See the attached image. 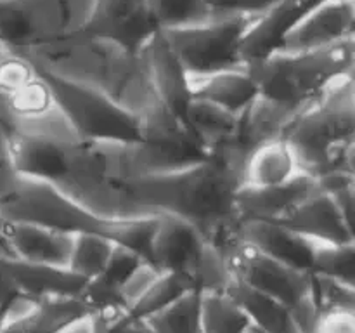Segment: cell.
Returning <instances> with one entry per match:
<instances>
[{"instance_id": "cell-43", "label": "cell", "mask_w": 355, "mask_h": 333, "mask_svg": "<svg viewBox=\"0 0 355 333\" xmlns=\"http://www.w3.org/2000/svg\"><path fill=\"white\" fill-rule=\"evenodd\" d=\"M6 305H0V323H2V316H3V309H6Z\"/></svg>"}, {"instance_id": "cell-13", "label": "cell", "mask_w": 355, "mask_h": 333, "mask_svg": "<svg viewBox=\"0 0 355 333\" xmlns=\"http://www.w3.org/2000/svg\"><path fill=\"white\" fill-rule=\"evenodd\" d=\"M144 61L153 89L172 117L184 123V114L193 99L187 82V71L162 31H156L139 51Z\"/></svg>"}, {"instance_id": "cell-38", "label": "cell", "mask_w": 355, "mask_h": 333, "mask_svg": "<svg viewBox=\"0 0 355 333\" xmlns=\"http://www.w3.org/2000/svg\"><path fill=\"white\" fill-rule=\"evenodd\" d=\"M97 333H151L148 323L142 318H137L132 312L125 314L123 318L111 321L107 325H97Z\"/></svg>"}, {"instance_id": "cell-11", "label": "cell", "mask_w": 355, "mask_h": 333, "mask_svg": "<svg viewBox=\"0 0 355 333\" xmlns=\"http://www.w3.org/2000/svg\"><path fill=\"white\" fill-rule=\"evenodd\" d=\"M156 31L148 0H96L89 23L80 33L110 38L139 52Z\"/></svg>"}, {"instance_id": "cell-21", "label": "cell", "mask_w": 355, "mask_h": 333, "mask_svg": "<svg viewBox=\"0 0 355 333\" xmlns=\"http://www.w3.org/2000/svg\"><path fill=\"white\" fill-rule=\"evenodd\" d=\"M297 114L283 104L274 103L263 96H257L239 114V132L232 151L245 163L255 148L276 139H283L286 128Z\"/></svg>"}, {"instance_id": "cell-42", "label": "cell", "mask_w": 355, "mask_h": 333, "mask_svg": "<svg viewBox=\"0 0 355 333\" xmlns=\"http://www.w3.org/2000/svg\"><path fill=\"white\" fill-rule=\"evenodd\" d=\"M7 49H9V47H6V45H3V44H2V42H0V56H2V54H3V52H6V51H7Z\"/></svg>"}, {"instance_id": "cell-40", "label": "cell", "mask_w": 355, "mask_h": 333, "mask_svg": "<svg viewBox=\"0 0 355 333\" xmlns=\"http://www.w3.org/2000/svg\"><path fill=\"white\" fill-rule=\"evenodd\" d=\"M0 255H10L9 246H7L6 238H3V234H2V229H0ZM10 257H12V255H10Z\"/></svg>"}, {"instance_id": "cell-44", "label": "cell", "mask_w": 355, "mask_h": 333, "mask_svg": "<svg viewBox=\"0 0 355 333\" xmlns=\"http://www.w3.org/2000/svg\"><path fill=\"white\" fill-rule=\"evenodd\" d=\"M211 3H214V6H217V3H222V2H225V0H210Z\"/></svg>"}, {"instance_id": "cell-26", "label": "cell", "mask_w": 355, "mask_h": 333, "mask_svg": "<svg viewBox=\"0 0 355 333\" xmlns=\"http://www.w3.org/2000/svg\"><path fill=\"white\" fill-rule=\"evenodd\" d=\"M14 274L19 293L30 297H76L87 280L71 273L68 267L40 266L23 262L14 257Z\"/></svg>"}, {"instance_id": "cell-2", "label": "cell", "mask_w": 355, "mask_h": 333, "mask_svg": "<svg viewBox=\"0 0 355 333\" xmlns=\"http://www.w3.org/2000/svg\"><path fill=\"white\" fill-rule=\"evenodd\" d=\"M241 172L243 165L231 155L211 153L193 165L135 177L127 193L141 217L173 215L220 246L239 224L236 196Z\"/></svg>"}, {"instance_id": "cell-37", "label": "cell", "mask_w": 355, "mask_h": 333, "mask_svg": "<svg viewBox=\"0 0 355 333\" xmlns=\"http://www.w3.org/2000/svg\"><path fill=\"white\" fill-rule=\"evenodd\" d=\"M16 295H19V288L14 274V257L0 255V305H6Z\"/></svg>"}, {"instance_id": "cell-34", "label": "cell", "mask_w": 355, "mask_h": 333, "mask_svg": "<svg viewBox=\"0 0 355 333\" xmlns=\"http://www.w3.org/2000/svg\"><path fill=\"white\" fill-rule=\"evenodd\" d=\"M314 290L318 307L355 311V284L324 274H314Z\"/></svg>"}, {"instance_id": "cell-18", "label": "cell", "mask_w": 355, "mask_h": 333, "mask_svg": "<svg viewBox=\"0 0 355 333\" xmlns=\"http://www.w3.org/2000/svg\"><path fill=\"white\" fill-rule=\"evenodd\" d=\"M321 189L315 177L302 173L286 184L269 187L241 186L236 196L239 222L241 221H270L281 217L300 205L305 198Z\"/></svg>"}, {"instance_id": "cell-14", "label": "cell", "mask_w": 355, "mask_h": 333, "mask_svg": "<svg viewBox=\"0 0 355 333\" xmlns=\"http://www.w3.org/2000/svg\"><path fill=\"white\" fill-rule=\"evenodd\" d=\"M207 238L189 222L173 215H159L149 245V262L159 271L184 273L193 280Z\"/></svg>"}, {"instance_id": "cell-24", "label": "cell", "mask_w": 355, "mask_h": 333, "mask_svg": "<svg viewBox=\"0 0 355 333\" xmlns=\"http://www.w3.org/2000/svg\"><path fill=\"white\" fill-rule=\"evenodd\" d=\"M305 173L297 155L284 139L266 142L253 149L243 165L241 186L269 187L286 184Z\"/></svg>"}, {"instance_id": "cell-8", "label": "cell", "mask_w": 355, "mask_h": 333, "mask_svg": "<svg viewBox=\"0 0 355 333\" xmlns=\"http://www.w3.org/2000/svg\"><path fill=\"white\" fill-rule=\"evenodd\" d=\"M38 71L47 80L55 101L80 139L96 142H137L144 139L141 120L113 99L82 83L44 69Z\"/></svg>"}, {"instance_id": "cell-23", "label": "cell", "mask_w": 355, "mask_h": 333, "mask_svg": "<svg viewBox=\"0 0 355 333\" xmlns=\"http://www.w3.org/2000/svg\"><path fill=\"white\" fill-rule=\"evenodd\" d=\"M184 127L208 156L222 149H232L238 139L239 114L210 101L193 97L186 108Z\"/></svg>"}, {"instance_id": "cell-28", "label": "cell", "mask_w": 355, "mask_h": 333, "mask_svg": "<svg viewBox=\"0 0 355 333\" xmlns=\"http://www.w3.org/2000/svg\"><path fill=\"white\" fill-rule=\"evenodd\" d=\"M149 10L158 30L191 26L205 23L217 14L218 10L210 0H148Z\"/></svg>"}, {"instance_id": "cell-16", "label": "cell", "mask_w": 355, "mask_h": 333, "mask_svg": "<svg viewBox=\"0 0 355 333\" xmlns=\"http://www.w3.org/2000/svg\"><path fill=\"white\" fill-rule=\"evenodd\" d=\"M7 163L14 172L58 184L68 170L73 146L23 134L3 135Z\"/></svg>"}, {"instance_id": "cell-31", "label": "cell", "mask_w": 355, "mask_h": 333, "mask_svg": "<svg viewBox=\"0 0 355 333\" xmlns=\"http://www.w3.org/2000/svg\"><path fill=\"white\" fill-rule=\"evenodd\" d=\"M311 273L324 274L355 284V241L331 243L314 239Z\"/></svg>"}, {"instance_id": "cell-27", "label": "cell", "mask_w": 355, "mask_h": 333, "mask_svg": "<svg viewBox=\"0 0 355 333\" xmlns=\"http://www.w3.org/2000/svg\"><path fill=\"white\" fill-rule=\"evenodd\" d=\"M253 325L227 291H200V333H252Z\"/></svg>"}, {"instance_id": "cell-35", "label": "cell", "mask_w": 355, "mask_h": 333, "mask_svg": "<svg viewBox=\"0 0 355 333\" xmlns=\"http://www.w3.org/2000/svg\"><path fill=\"white\" fill-rule=\"evenodd\" d=\"M162 274V271L149 260H142L134 271L127 276V280L120 284V295L128 309L134 307L139 302V298L149 290L156 278Z\"/></svg>"}, {"instance_id": "cell-17", "label": "cell", "mask_w": 355, "mask_h": 333, "mask_svg": "<svg viewBox=\"0 0 355 333\" xmlns=\"http://www.w3.org/2000/svg\"><path fill=\"white\" fill-rule=\"evenodd\" d=\"M307 238L331 243H354V222L345 217L329 194L319 189L276 221Z\"/></svg>"}, {"instance_id": "cell-4", "label": "cell", "mask_w": 355, "mask_h": 333, "mask_svg": "<svg viewBox=\"0 0 355 333\" xmlns=\"http://www.w3.org/2000/svg\"><path fill=\"white\" fill-rule=\"evenodd\" d=\"M283 139L315 179L336 170L355 173V73L335 78L302 108Z\"/></svg>"}, {"instance_id": "cell-22", "label": "cell", "mask_w": 355, "mask_h": 333, "mask_svg": "<svg viewBox=\"0 0 355 333\" xmlns=\"http://www.w3.org/2000/svg\"><path fill=\"white\" fill-rule=\"evenodd\" d=\"M307 9L298 0H279L267 10L253 17L241 40V59L245 65L255 62L276 51L286 31Z\"/></svg>"}, {"instance_id": "cell-36", "label": "cell", "mask_w": 355, "mask_h": 333, "mask_svg": "<svg viewBox=\"0 0 355 333\" xmlns=\"http://www.w3.org/2000/svg\"><path fill=\"white\" fill-rule=\"evenodd\" d=\"M142 260H148V259H144L142 255H139L135 250L116 243L113 248V252H111L110 260H107V264H106V269H104V273L101 274V276L106 278L107 281H111V283H114L120 287V284L127 280L128 274H130L132 271H134L135 267L142 262Z\"/></svg>"}, {"instance_id": "cell-25", "label": "cell", "mask_w": 355, "mask_h": 333, "mask_svg": "<svg viewBox=\"0 0 355 333\" xmlns=\"http://www.w3.org/2000/svg\"><path fill=\"white\" fill-rule=\"evenodd\" d=\"M229 295L241 305L257 330L263 333H304L293 312L276 298L248 287L238 278H232L227 287Z\"/></svg>"}, {"instance_id": "cell-41", "label": "cell", "mask_w": 355, "mask_h": 333, "mask_svg": "<svg viewBox=\"0 0 355 333\" xmlns=\"http://www.w3.org/2000/svg\"><path fill=\"white\" fill-rule=\"evenodd\" d=\"M6 158V144H3V135L2 132H0V162H3Z\"/></svg>"}, {"instance_id": "cell-39", "label": "cell", "mask_w": 355, "mask_h": 333, "mask_svg": "<svg viewBox=\"0 0 355 333\" xmlns=\"http://www.w3.org/2000/svg\"><path fill=\"white\" fill-rule=\"evenodd\" d=\"M55 333H97L96 321H94L92 316L83 314L80 318L73 319L71 323H68L66 326H62L61 330H58Z\"/></svg>"}, {"instance_id": "cell-6", "label": "cell", "mask_w": 355, "mask_h": 333, "mask_svg": "<svg viewBox=\"0 0 355 333\" xmlns=\"http://www.w3.org/2000/svg\"><path fill=\"white\" fill-rule=\"evenodd\" d=\"M220 248L227 255L234 276L248 287L286 305L305 333L319 309L315 300L314 274L281 262L234 236L220 245Z\"/></svg>"}, {"instance_id": "cell-30", "label": "cell", "mask_w": 355, "mask_h": 333, "mask_svg": "<svg viewBox=\"0 0 355 333\" xmlns=\"http://www.w3.org/2000/svg\"><path fill=\"white\" fill-rule=\"evenodd\" d=\"M114 245L116 243L106 236L92 234V232L75 234L68 269L78 274L83 280H92V278L101 276L106 269V264L110 260Z\"/></svg>"}, {"instance_id": "cell-5", "label": "cell", "mask_w": 355, "mask_h": 333, "mask_svg": "<svg viewBox=\"0 0 355 333\" xmlns=\"http://www.w3.org/2000/svg\"><path fill=\"white\" fill-rule=\"evenodd\" d=\"M246 66L255 78L259 96L298 113L333 80L355 73V37L309 51L276 49Z\"/></svg>"}, {"instance_id": "cell-20", "label": "cell", "mask_w": 355, "mask_h": 333, "mask_svg": "<svg viewBox=\"0 0 355 333\" xmlns=\"http://www.w3.org/2000/svg\"><path fill=\"white\" fill-rule=\"evenodd\" d=\"M234 238L250 243L260 252L286 262L298 269L311 271L314 239L302 236L283 224L270 221H241L234 231Z\"/></svg>"}, {"instance_id": "cell-15", "label": "cell", "mask_w": 355, "mask_h": 333, "mask_svg": "<svg viewBox=\"0 0 355 333\" xmlns=\"http://www.w3.org/2000/svg\"><path fill=\"white\" fill-rule=\"evenodd\" d=\"M0 229L10 255L23 262L68 267L75 234L31 222L2 221Z\"/></svg>"}, {"instance_id": "cell-33", "label": "cell", "mask_w": 355, "mask_h": 333, "mask_svg": "<svg viewBox=\"0 0 355 333\" xmlns=\"http://www.w3.org/2000/svg\"><path fill=\"white\" fill-rule=\"evenodd\" d=\"M232 278H234V273H232L231 264H229L224 250L207 239L203 252H201L196 267H194V288L198 291H225Z\"/></svg>"}, {"instance_id": "cell-12", "label": "cell", "mask_w": 355, "mask_h": 333, "mask_svg": "<svg viewBox=\"0 0 355 333\" xmlns=\"http://www.w3.org/2000/svg\"><path fill=\"white\" fill-rule=\"evenodd\" d=\"M87 314L76 297L16 295L3 309L0 333H55L73 319Z\"/></svg>"}, {"instance_id": "cell-7", "label": "cell", "mask_w": 355, "mask_h": 333, "mask_svg": "<svg viewBox=\"0 0 355 333\" xmlns=\"http://www.w3.org/2000/svg\"><path fill=\"white\" fill-rule=\"evenodd\" d=\"M96 0H0V42L28 51L80 33Z\"/></svg>"}, {"instance_id": "cell-10", "label": "cell", "mask_w": 355, "mask_h": 333, "mask_svg": "<svg viewBox=\"0 0 355 333\" xmlns=\"http://www.w3.org/2000/svg\"><path fill=\"white\" fill-rule=\"evenodd\" d=\"M355 37V0H319L286 31L277 49L309 51Z\"/></svg>"}, {"instance_id": "cell-1", "label": "cell", "mask_w": 355, "mask_h": 333, "mask_svg": "<svg viewBox=\"0 0 355 333\" xmlns=\"http://www.w3.org/2000/svg\"><path fill=\"white\" fill-rule=\"evenodd\" d=\"M19 54L38 69L90 87L123 106L141 120L144 139L173 137L189 132L158 99L141 54L118 42L76 33Z\"/></svg>"}, {"instance_id": "cell-9", "label": "cell", "mask_w": 355, "mask_h": 333, "mask_svg": "<svg viewBox=\"0 0 355 333\" xmlns=\"http://www.w3.org/2000/svg\"><path fill=\"white\" fill-rule=\"evenodd\" d=\"M255 16L220 12L205 23L159 30L187 73H210L245 66L241 40Z\"/></svg>"}, {"instance_id": "cell-19", "label": "cell", "mask_w": 355, "mask_h": 333, "mask_svg": "<svg viewBox=\"0 0 355 333\" xmlns=\"http://www.w3.org/2000/svg\"><path fill=\"white\" fill-rule=\"evenodd\" d=\"M191 97L210 101L231 113L241 114L259 96V87L248 66L210 73H187Z\"/></svg>"}, {"instance_id": "cell-3", "label": "cell", "mask_w": 355, "mask_h": 333, "mask_svg": "<svg viewBox=\"0 0 355 333\" xmlns=\"http://www.w3.org/2000/svg\"><path fill=\"white\" fill-rule=\"evenodd\" d=\"M158 217H103L73 200L55 184L14 172L7 163V158L0 163L2 221L31 222L71 234L92 232L106 236L148 259Z\"/></svg>"}, {"instance_id": "cell-32", "label": "cell", "mask_w": 355, "mask_h": 333, "mask_svg": "<svg viewBox=\"0 0 355 333\" xmlns=\"http://www.w3.org/2000/svg\"><path fill=\"white\" fill-rule=\"evenodd\" d=\"M191 290H196V288H194L193 280L187 274L162 271V274L156 278L149 290L139 298V302L130 309V312L137 318H146V316L170 305Z\"/></svg>"}, {"instance_id": "cell-29", "label": "cell", "mask_w": 355, "mask_h": 333, "mask_svg": "<svg viewBox=\"0 0 355 333\" xmlns=\"http://www.w3.org/2000/svg\"><path fill=\"white\" fill-rule=\"evenodd\" d=\"M151 333H200V291L191 290L166 307L146 316Z\"/></svg>"}]
</instances>
